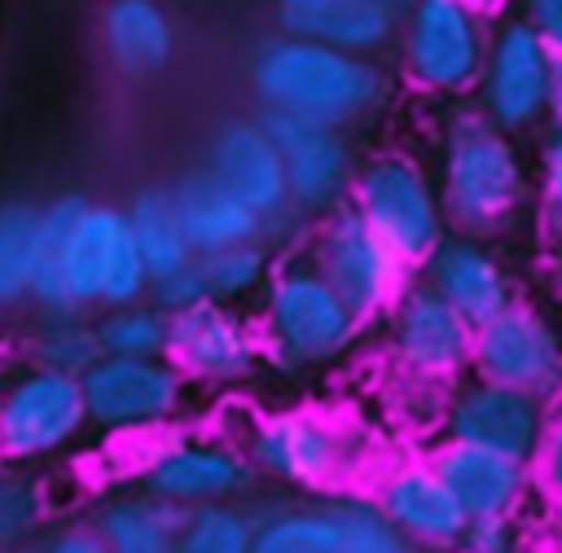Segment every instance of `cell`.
<instances>
[{
  "instance_id": "cell-1",
  "label": "cell",
  "mask_w": 562,
  "mask_h": 553,
  "mask_svg": "<svg viewBox=\"0 0 562 553\" xmlns=\"http://www.w3.org/2000/svg\"><path fill=\"white\" fill-rule=\"evenodd\" d=\"M250 88L263 110L299 114L329 127H351L378 114L391 97V79L373 57L338 53L294 35H272L250 57Z\"/></svg>"
},
{
  "instance_id": "cell-2",
  "label": "cell",
  "mask_w": 562,
  "mask_h": 553,
  "mask_svg": "<svg viewBox=\"0 0 562 553\" xmlns=\"http://www.w3.org/2000/svg\"><path fill=\"white\" fill-rule=\"evenodd\" d=\"M435 184L448 224L465 237H483L518 215L527 198V162L509 132H501L479 105H461L443 119Z\"/></svg>"
},
{
  "instance_id": "cell-3",
  "label": "cell",
  "mask_w": 562,
  "mask_h": 553,
  "mask_svg": "<svg viewBox=\"0 0 562 553\" xmlns=\"http://www.w3.org/2000/svg\"><path fill=\"white\" fill-rule=\"evenodd\" d=\"M364 320L321 276L307 255L281 259L259 294L263 360L277 373H312L342 360L360 342Z\"/></svg>"
},
{
  "instance_id": "cell-4",
  "label": "cell",
  "mask_w": 562,
  "mask_h": 553,
  "mask_svg": "<svg viewBox=\"0 0 562 553\" xmlns=\"http://www.w3.org/2000/svg\"><path fill=\"white\" fill-rule=\"evenodd\" d=\"M413 272L426 268V259L443 246L452 233L448 211L439 202V184L430 167L408 149H378L360 158L347 202Z\"/></svg>"
},
{
  "instance_id": "cell-5",
  "label": "cell",
  "mask_w": 562,
  "mask_h": 553,
  "mask_svg": "<svg viewBox=\"0 0 562 553\" xmlns=\"http://www.w3.org/2000/svg\"><path fill=\"white\" fill-rule=\"evenodd\" d=\"M149 268L127 228L123 206L88 202L61 237L57 268V316H97L105 307H127L149 298Z\"/></svg>"
},
{
  "instance_id": "cell-6",
  "label": "cell",
  "mask_w": 562,
  "mask_h": 553,
  "mask_svg": "<svg viewBox=\"0 0 562 553\" xmlns=\"http://www.w3.org/2000/svg\"><path fill=\"white\" fill-rule=\"evenodd\" d=\"M400 57L413 88L465 97L487 57V18L465 0H408L400 9Z\"/></svg>"
},
{
  "instance_id": "cell-7",
  "label": "cell",
  "mask_w": 562,
  "mask_h": 553,
  "mask_svg": "<svg viewBox=\"0 0 562 553\" xmlns=\"http://www.w3.org/2000/svg\"><path fill=\"white\" fill-rule=\"evenodd\" d=\"M79 377L18 364L0 395V465H40L70 452L88 435Z\"/></svg>"
},
{
  "instance_id": "cell-8",
  "label": "cell",
  "mask_w": 562,
  "mask_h": 553,
  "mask_svg": "<svg viewBox=\"0 0 562 553\" xmlns=\"http://www.w3.org/2000/svg\"><path fill=\"white\" fill-rule=\"evenodd\" d=\"M307 237V259L360 320H382L413 285V268L351 206L316 219Z\"/></svg>"
},
{
  "instance_id": "cell-9",
  "label": "cell",
  "mask_w": 562,
  "mask_h": 553,
  "mask_svg": "<svg viewBox=\"0 0 562 553\" xmlns=\"http://www.w3.org/2000/svg\"><path fill=\"white\" fill-rule=\"evenodd\" d=\"M88 426L101 435H154L184 417L189 408V377L167 360H123L101 356L83 377Z\"/></svg>"
},
{
  "instance_id": "cell-10",
  "label": "cell",
  "mask_w": 562,
  "mask_h": 553,
  "mask_svg": "<svg viewBox=\"0 0 562 553\" xmlns=\"http://www.w3.org/2000/svg\"><path fill=\"white\" fill-rule=\"evenodd\" d=\"M263 127L285 167L290 211L303 224H316L351 202V180H356L360 158L342 127L312 123V119L281 114V110H263Z\"/></svg>"
},
{
  "instance_id": "cell-11",
  "label": "cell",
  "mask_w": 562,
  "mask_h": 553,
  "mask_svg": "<svg viewBox=\"0 0 562 553\" xmlns=\"http://www.w3.org/2000/svg\"><path fill=\"white\" fill-rule=\"evenodd\" d=\"M386 320V356L391 364L422 386H457L470 373L474 325L448 307L426 281H413Z\"/></svg>"
},
{
  "instance_id": "cell-12",
  "label": "cell",
  "mask_w": 562,
  "mask_h": 553,
  "mask_svg": "<svg viewBox=\"0 0 562 553\" xmlns=\"http://www.w3.org/2000/svg\"><path fill=\"white\" fill-rule=\"evenodd\" d=\"M246 461L255 474L285 487H329L347 474L351 439L325 408H277L255 421L246 439Z\"/></svg>"
},
{
  "instance_id": "cell-13",
  "label": "cell",
  "mask_w": 562,
  "mask_h": 553,
  "mask_svg": "<svg viewBox=\"0 0 562 553\" xmlns=\"http://www.w3.org/2000/svg\"><path fill=\"white\" fill-rule=\"evenodd\" d=\"M470 373L553 404L562 395V334L549 316L514 298L505 312L474 329Z\"/></svg>"
},
{
  "instance_id": "cell-14",
  "label": "cell",
  "mask_w": 562,
  "mask_h": 553,
  "mask_svg": "<svg viewBox=\"0 0 562 553\" xmlns=\"http://www.w3.org/2000/svg\"><path fill=\"white\" fill-rule=\"evenodd\" d=\"M250 483L255 470L246 448L215 435H176L140 465V492L180 514L202 505H233L241 492H250Z\"/></svg>"
},
{
  "instance_id": "cell-15",
  "label": "cell",
  "mask_w": 562,
  "mask_h": 553,
  "mask_svg": "<svg viewBox=\"0 0 562 553\" xmlns=\"http://www.w3.org/2000/svg\"><path fill=\"white\" fill-rule=\"evenodd\" d=\"M167 360L189 377V386H211V391L241 386L268 364L259 320L211 298L171 316Z\"/></svg>"
},
{
  "instance_id": "cell-16",
  "label": "cell",
  "mask_w": 562,
  "mask_h": 553,
  "mask_svg": "<svg viewBox=\"0 0 562 553\" xmlns=\"http://www.w3.org/2000/svg\"><path fill=\"white\" fill-rule=\"evenodd\" d=\"M549 75H553V53L544 40L522 22L509 18L487 35V57L479 75V110L501 127V132H531L544 123L549 110Z\"/></svg>"
},
{
  "instance_id": "cell-17",
  "label": "cell",
  "mask_w": 562,
  "mask_h": 553,
  "mask_svg": "<svg viewBox=\"0 0 562 553\" xmlns=\"http://www.w3.org/2000/svg\"><path fill=\"white\" fill-rule=\"evenodd\" d=\"M439 421H443V439L474 443V448H487V452H501V456L531 465V456L544 439L549 404L527 395V391L501 386V382L461 377L448 391Z\"/></svg>"
},
{
  "instance_id": "cell-18",
  "label": "cell",
  "mask_w": 562,
  "mask_h": 553,
  "mask_svg": "<svg viewBox=\"0 0 562 553\" xmlns=\"http://www.w3.org/2000/svg\"><path fill=\"white\" fill-rule=\"evenodd\" d=\"M202 167L268 224V237L281 233V224H299L303 228V219L290 211L285 167H281V154H277L263 119H228L211 136Z\"/></svg>"
},
{
  "instance_id": "cell-19",
  "label": "cell",
  "mask_w": 562,
  "mask_h": 553,
  "mask_svg": "<svg viewBox=\"0 0 562 553\" xmlns=\"http://www.w3.org/2000/svg\"><path fill=\"white\" fill-rule=\"evenodd\" d=\"M422 281L448 303L457 307L474 329L487 325L496 312H505L514 303V276L501 263V255L465 233H448L443 246L426 259Z\"/></svg>"
},
{
  "instance_id": "cell-20",
  "label": "cell",
  "mask_w": 562,
  "mask_h": 553,
  "mask_svg": "<svg viewBox=\"0 0 562 553\" xmlns=\"http://www.w3.org/2000/svg\"><path fill=\"white\" fill-rule=\"evenodd\" d=\"M373 505L408 544H426V549H452L470 522L430 461H404L386 470Z\"/></svg>"
},
{
  "instance_id": "cell-21",
  "label": "cell",
  "mask_w": 562,
  "mask_h": 553,
  "mask_svg": "<svg viewBox=\"0 0 562 553\" xmlns=\"http://www.w3.org/2000/svg\"><path fill=\"white\" fill-rule=\"evenodd\" d=\"M277 31L338 53L373 57L400 40V9L373 0H277Z\"/></svg>"
},
{
  "instance_id": "cell-22",
  "label": "cell",
  "mask_w": 562,
  "mask_h": 553,
  "mask_svg": "<svg viewBox=\"0 0 562 553\" xmlns=\"http://www.w3.org/2000/svg\"><path fill=\"white\" fill-rule=\"evenodd\" d=\"M430 465L452 487L465 518H514V509L522 505V496L531 487L527 461H514V456H501V452H487L474 443H457V439H443L435 448Z\"/></svg>"
},
{
  "instance_id": "cell-23",
  "label": "cell",
  "mask_w": 562,
  "mask_h": 553,
  "mask_svg": "<svg viewBox=\"0 0 562 553\" xmlns=\"http://www.w3.org/2000/svg\"><path fill=\"white\" fill-rule=\"evenodd\" d=\"M171 193H176L193 255H211V250L241 246V241H268V224L241 198H233L202 162L193 171H184L171 184Z\"/></svg>"
},
{
  "instance_id": "cell-24",
  "label": "cell",
  "mask_w": 562,
  "mask_h": 553,
  "mask_svg": "<svg viewBox=\"0 0 562 553\" xmlns=\"http://www.w3.org/2000/svg\"><path fill=\"white\" fill-rule=\"evenodd\" d=\"M101 48L105 61L127 79L162 75L176 57V22L162 0H105Z\"/></svg>"
},
{
  "instance_id": "cell-25",
  "label": "cell",
  "mask_w": 562,
  "mask_h": 553,
  "mask_svg": "<svg viewBox=\"0 0 562 553\" xmlns=\"http://www.w3.org/2000/svg\"><path fill=\"white\" fill-rule=\"evenodd\" d=\"M127 215V228L140 246V259L149 268V276H162V272H176L184 263H193V246H189V233H184V219H180V206H176V193L171 184H145L127 198L123 206Z\"/></svg>"
},
{
  "instance_id": "cell-26",
  "label": "cell",
  "mask_w": 562,
  "mask_h": 553,
  "mask_svg": "<svg viewBox=\"0 0 562 553\" xmlns=\"http://www.w3.org/2000/svg\"><path fill=\"white\" fill-rule=\"evenodd\" d=\"M180 518H184L180 509L145 492H127V496H110L97 509V531L110 544V553H176Z\"/></svg>"
},
{
  "instance_id": "cell-27",
  "label": "cell",
  "mask_w": 562,
  "mask_h": 553,
  "mask_svg": "<svg viewBox=\"0 0 562 553\" xmlns=\"http://www.w3.org/2000/svg\"><path fill=\"white\" fill-rule=\"evenodd\" d=\"M101 360V338H97V320L92 316H40L35 329L22 342V364L35 369H53L66 377H83L92 364Z\"/></svg>"
},
{
  "instance_id": "cell-28",
  "label": "cell",
  "mask_w": 562,
  "mask_h": 553,
  "mask_svg": "<svg viewBox=\"0 0 562 553\" xmlns=\"http://www.w3.org/2000/svg\"><path fill=\"white\" fill-rule=\"evenodd\" d=\"M342 549V514L329 505H294L255 522L250 553H338Z\"/></svg>"
},
{
  "instance_id": "cell-29",
  "label": "cell",
  "mask_w": 562,
  "mask_h": 553,
  "mask_svg": "<svg viewBox=\"0 0 562 553\" xmlns=\"http://www.w3.org/2000/svg\"><path fill=\"white\" fill-rule=\"evenodd\" d=\"M35 228H40V202L26 198L0 202V316L31 303Z\"/></svg>"
},
{
  "instance_id": "cell-30",
  "label": "cell",
  "mask_w": 562,
  "mask_h": 553,
  "mask_svg": "<svg viewBox=\"0 0 562 553\" xmlns=\"http://www.w3.org/2000/svg\"><path fill=\"white\" fill-rule=\"evenodd\" d=\"M101 356H123V360H158L167 356L171 342V316L154 307L149 298L127 303V307H105L92 316Z\"/></svg>"
},
{
  "instance_id": "cell-31",
  "label": "cell",
  "mask_w": 562,
  "mask_h": 553,
  "mask_svg": "<svg viewBox=\"0 0 562 553\" xmlns=\"http://www.w3.org/2000/svg\"><path fill=\"white\" fill-rule=\"evenodd\" d=\"M198 268H202V281H206V298L224 303V307H237V303L263 294L277 263H272L268 241H241V246L198 255Z\"/></svg>"
},
{
  "instance_id": "cell-32",
  "label": "cell",
  "mask_w": 562,
  "mask_h": 553,
  "mask_svg": "<svg viewBox=\"0 0 562 553\" xmlns=\"http://www.w3.org/2000/svg\"><path fill=\"white\" fill-rule=\"evenodd\" d=\"M48 483L26 465H0V553H18L48 522Z\"/></svg>"
},
{
  "instance_id": "cell-33",
  "label": "cell",
  "mask_w": 562,
  "mask_h": 553,
  "mask_svg": "<svg viewBox=\"0 0 562 553\" xmlns=\"http://www.w3.org/2000/svg\"><path fill=\"white\" fill-rule=\"evenodd\" d=\"M255 518L237 505H202L180 518L176 553H250Z\"/></svg>"
},
{
  "instance_id": "cell-34",
  "label": "cell",
  "mask_w": 562,
  "mask_h": 553,
  "mask_svg": "<svg viewBox=\"0 0 562 553\" xmlns=\"http://www.w3.org/2000/svg\"><path fill=\"white\" fill-rule=\"evenodd\" d=\"M342 514V549L338 553H408V540L382 518L373 500H338Z\"/></svg>"
},
{
  "instance_id": "cell-35",
  "label": "cell",
  "mask_w": 562,
  "mask_h": 553,
  "mask_svg": "<svg viewBox=\"0 0 562 553\" xmlns=\"http://www.w3.org/2000/svg\"><path fill=\"white\" fill-rule=\"evenodd\" d=\"M149 303H154V307H162L167 316H180V312H189V307L206 303V281H202L198 259H193V263H184V268H176V272L154 276V281H149Z\"/></svg>"
},
{
  "instance_id": "cell-36",
  "label": "cell",
  "mask_w": 562,
  "mask_h": 553,
  "mask_svg": "<svg viewBox=\"0 0 562 553\" xmlns=\"http://www.w3.org/2000/svg\"><path fill=\"white\" fill-rule=\"evenodd\" d=\"M540 219L562 241V132H549L540 145Z\"/></svg>"
},
{
  "instance_id": "cell-37",
  "label": "cell",
  "mask_w": 562,
  "mask_h": 553,
  "mask_svg": "<svg viewBox=\"0 0 562 553\" xmlns=\"http://www.w3.org/2000/svg\"><path fill=\"white\" fill-rule=\"evenodd\" d=\"M531 478L544 487V496L553 505H562V399L549 404V421H544V439L531 456Z\"/></svg>"
},
{
  "instance_id": "cell-38",
  "label": "cell",
  "mask_w": 562,
  "mask_h": 553,
  "mask_svg": "<svg viewBox=\"0 0 562 553\" xmlns=\"http://www.w3.org/2000/svg\"><path fill=\"white\" fill-rule=\"evenodd\" d=\"M452 549L457 553H518L514 518H470Z\"/></svg>"
},
{
  "instance_id": "cell-39",
  "label": "cell",
  "mask_w": 562,
  "mask_h": 553,
  "mask_svg": "<svg viewBox=\"0 0 562 553\" xmlns=\"http://www.w3.org/2000/svg\"><path fill=\"white\" fill-rule=\"evenodd\" d=\"M522 22L544 40L553 57H562V0H522Z\"/></svg>"
},
{
  "instance_id": "cell-40",
  "label": "cell",
  "mask_w": 562,
  "mask_h": 553,
  "mask_svg": "<svg viewBox=\"0 0 562 553\" xmlns=\"http://www.w3.org/2000/svg\"><path fill=\"white\" fill-rule=\"evenodd\" d=\"M40 553H110V544L101 540L97 527H61L44 540Z\"/></svg>"
},
{
  "instance_id": "cell-41",
  "label": "cell",
  "mask_w": 562,
  "mask_h": 553,
  "mask_svg": "<svg viewBox=\"0 0 562 553\" xmlns=\"http://www.w3.org/2000/svg\"><path fill=\"white\" fill-rule=\"evenodd\" d=\"M544 123L553 132H562V57H553V75H549V110H544Z\"/></svg>"
},
{
  "instance_id": "cell-42",
  "label": "cell",
  "mask_w": 562,
  "mask_h": 553,
  "mask_svg": "<svg viewBox=\"0 0 562 553\" xmlns=\"http://www.w3.org/2000/svg\"><path fill=\"white\" fill-rule=\"evenodd\" d=\"M13 369H18V364H13V356L0 347V395H4V386H9V377H13Z\"/></svg>"
},
{
  "instance_id": "cell-43",
  "label": "cell",
  "mask_w": 562,
  "mask_h": 553,
  "mask_svg": "<svg viewBox=\"0 0 562 553\" xmlns=\"http://www.w3.org/2000/svg\"><path fill=\"white\" fill-rule=\"evenodd\" d=\"M465 4H470V9H479V13L487 18V13H496V9L505 4V0H465Z\"/></svg>"
},
{
  "instance_id": "cell-44",
  "label": "cell",
  "mask_w": 562,
  "mask_h": 553,
  "mask_svg": "<svg viewBox=\"0 0 562 553\" xmlns=\"http://www.w3.org/2000/svg\"><path fill=\"white\" fill-rule=\"evenodd\" d=\"M373 4H391V9H404L408 0H373Z\"/></svg>"
}]
</instances>
